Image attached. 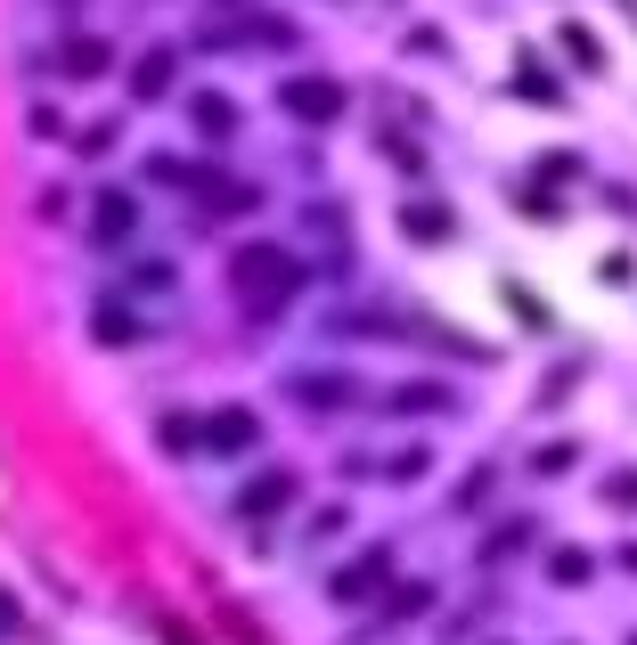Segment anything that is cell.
I'll return each instance as SVG.
<instances>
[{
    "mask_svg": "<svg viewBox=\"0 0 637 645\" xmlns=\"http://www.w3.org/2000/svg\"><path fill=\"white\" fill-rule=\"evenodd\" d=\"M295 286H302V262L286 254V245H245V254H237V295H245V310H278Z\"/></svg>",
    "mask_w": 637,
    "mask_h": 645,
    "instance_id": "cell-1",
    "label": "cell"
},
{
    "mask_svg": "<svg viewBox=\"0 0 637 645\" xmlns=\"http://www.w3.org/2000/svg\"><path fill=\"white\" fill-rule=\"evenodd\" d=\"M278 98H286V115H302V123H336L343 115V82H327V74H295Z\"/></svg>",
    "mask_w": 637,
    "mask_h": 645,
    "instance_id": "cell-2",
    "label": "cell"
},
{
    "mask_svg": "<svg viewBox=\"0 0 637 645\" xmlns=\"http://www.w3.org/2000/svg\"><path fill=\"white\" fill-rule=\"evenodd\" d=\"M286 498H295V474H286V466H270V474H254V483L237 490V515H278Z\"/></svg>",
    "mask_w": 637,
    "mask_h": 645,
    "instance_id": "cell-3",
    "label": "cell"
},
{
    "mask_svg": "<svg viewBox=\"0 0 637 645\" xmlns=\"http://www.w3.org/2000/svg\"><path fill=\"white\" fill-rule=\"evenodd\" d=\"M131 91H139V98H163V91H172V57L148 50V57H139V74H131Z\"/></svg>",
    "mask_w": 637,
    "mask_h": 645,
    "instance_id": "cell-4",
    "label": "cell"
},
{
    "mask_svg": "<svg viewBox=\"0 0 637 645\" xmlns=\"http://www.w3.org/2000/svg\"><path fill=\"white\" fill-rule=\"evenodd\" d=\"M213 450H254V417H245V409L213 417Z\"/></svg>",
    "mask_w": 637,
    "mask_h": 645,
    "instance_id": "cell-5",
    "label": "cell"
},
{
    "mask_svg": "<svg viewBox=\"0 0 637 645\" xmlns=\"http://www.w3.org/2000/svg\"><path fill=\"white\" fill-rule=\"evenodd\" d=\"M197 131L230 139V131H237V107H230V98H197Z\"/></svg>",
    "mask_w": 637,
    "mask_h": 645,
    "instance_id": "cell-6",
    "label": "cell"
},
{
    "mask_svg": "<svg viewBox=\"0 0 637 645\" xmlns=\"http://www.w3.org/2000/svg\"><path fill=\"white\" fill-rule=\"evenodd\" d=\"M98 237H123V229H131V197H98Z\"/></svg>",
    "mask_w": 637,
    "mask_h": 645,
    "instance_id": "cell-7",
    "label": "cell"
},
{
    "mask_svg": "<svg viewBox=\"0 0 637 645\" xmlns=\"http://www.w3.org/2000/svg\"><path fill=\"white\" fill-rule=\"evenodd\" d=\"M66 66H74L82 82H91V74H107V41H74V50H66Z\"/></svg>",
    "mask_w": 637,
    "mask_h": 645,
    "instance_id": "cell-8",
    "label": "cell"
}]
</instances>
